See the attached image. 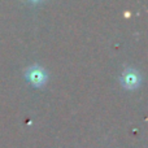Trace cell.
<instances>
[{
  "instance_id": "cell-1",
  "label": "cell",
  "mask_w": 148,
  "mask_h": 148,
  "mask_svg": "<svg viewBox=\"0 0 148 148\" xmlns=\"http://www.w3.org/2000/svg\"><path fill=\"white\" fill-rule=\"evenodd\" d=\"M26 78L29 79L31 84L36 87H40L46 83V73L38 66H34L26 73Z\"/></svg>"
},
{
  "instance_id": "cell-2",
  "label": "cell",
  "mask_w": 148,
  "mask_h": 148,
  "mask_svg": "<svg viewBox=\"0 0 148 148\" xmlns=\"http://www.w3.org/2000/svg\"><path fill=\"white\" fill-rule=\"evenodd\" d=\"M139 82H140L139 74H136L135 72H133V70L126 72L122 77V84L126 88H135V87L139 86Z\"/></svg>"
},
{
  "instance_id": "cell-3",
  "label": "cell",
  "mask_w": 148,
  "mask_h": 148,
  "mask_svg": "<svg viewBox=\"0 0 148 148\" xmlns=\"http://www.w3.org/2000/svg\"><path fill=\"white\" fill-rule=\"evenodd\" d=\"M35 1H36V0H35Z\"/></svg>"
}]
</instances>
